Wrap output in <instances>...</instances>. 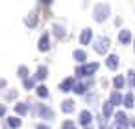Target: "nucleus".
I'll list each match as a JSON object with an SVG mask.
<instances>
[{
	"label": "nucleus",
	"mask_w": 135,
	"mask_h": 129,
	"mask_svg": "<svg viewBox=\"0 0 135 129\" xmlns=\"http://www.w3.org/2000/svg\"><path fill=\"white\" fill-rule=\"evenodd\" d=\"M107 11H109V6H105V4H104V6L98 4V6H96V11H94V13H96L94 19H96V20H104V19L107 17V15H105Z\"/></svg>",
	"instance_id": "obj_1"
},
{
	"label": "nucleus",
	"mask_w": 135,
	"mask_h": 129,
	"mask_svg": "<svg viewBox=\"0 0 135 129\" xmlns=\"http://www.w3.org/2000/svg\"><path fill=\"white\" fill-rule=\"evenodd\" d=\"M94 48H96L98 54H105L107 48H109V39H105V37H104V39H98V43H96Z\"/></svg>",
	"instance_id": "obj_2"
},
{
	"label": "nucleus",
	"mask_w": 135,
	"mask_h": 129,
	"mask_svg": "<svg viewBox=\"0 0 135 129\" xmlns=\"http://www.w3.org/2000/svg\"><path fill=\"white\" fill-rule=\"evenodd\" d=\"M93 39V30H89V28H85L83 32H81V37H80V43L81 44H89V41Z\"/></svg>",
	"instance_id": "obj_3"
},
{
	"label": "nucleus",
	"mask_w": 135,
	"mask_h": 129,
	"mask_svg": "<svg viewBox=\"0 0 135 129\" xmlns=\"http://www.w3.org/2000/svg\"><path fill=\"white\" fill-rule=\"evenodd\" d=\"M105 65L109 66V70H117L118 68V57L117 55H109L107 61H105Z\"/></svg>",
	"instance_id": "obj_4"
},
{
	"label": "nucleus",
	"mask_w": 135,
	"mask_h": 129,
	"mask_svg": "<svg viewBox=\"0 0 135 129\" xmlns=\"http://www.w3.org/2000/svg\"><path fill=\"white\" fill-rule=\"evenodd\" d=\"M50 48V44H48V35L45 33L41 39H39V50H43V52H46Z\"/></svg>",
	"instance_id": "obj_5"
},
{
	"label": "nucleus",
	"mask_w": 135,
	"mask_h": 129,
	"mask_svg": "<svg viewBox=\"0 0 135 129\" xmlns=\"http://www.w3.org/2000/svg\"><path fill=\"white\" fill-rule=\"evenodd\" d=\"M129 39H131V33H129V30H122V32H120V35H118V41H120L122 44H126Z\"/></svg>",
	"instance_id": "obj_6"
},
{
	"label": "nucleus",
	"mask_w": 135,
	"mask_h": 129,
	"mask_svg": "<svg viewBox=\"0 0 135 129\" xmlns=\"http://www.w3.org/2000/svg\"><path fill=\"white\" fill-rule=\"evenodd\" d=\"M72 85H74V81H72V78H67L61 85H59V89L63 90V92H67V90H70L72 89Z\"/></svg>",
	"instance_id": "obj_7"
},
{
	"label": "nucleus",
	"mask_w": 135,
	"mask_h": 129,
	"mask_svg": "<svg viewBox=\"0 0 135 129\" xmlns=\"http://www.w3.org/2000/svg\"><path fill=\"white\" fill-rule=\"evenodd\" d=\"M91 120H93V116H91V112H89V111H83V112L80 114V122H81L83 125H87Z\"/></svg>",
	"instance_id": "obj_8"
},
{
	"label": "nucleus",
	"mask_w": 135,
	"mask_h": 129,
	"mask_svg": "<svg viewBox=\"0 0 135 129\" xmlns=\"http://www.w3.org/2000/svg\"><path fill=\"white\" fill-rule=\"evenodd\" d=\"M61 109H63L65 112L74 111V101H72V100H65V101H63V105H61Z\"/></svg>",
	"instance_id": "obj_9"
},
{
	"label": "nucleus",
	"mask_w": 135,
	"mask_h": 129,
	"mask_svg": "<svg viewBox=\"0 0 135 129\" xmlns=\"http://www.w3.org/2000/svg\"><path fill=\"white\" fill-rule=\"evenodd\" d=\"M26 24H28L30 28H33V26L37 24V15H35V13H30V17H26Z\"/></svg>",
	"instance_id": "obj_10"
},
{
	"label": "nucleus",
	"mask_w": 135,
	"mask_h": 129,
	"mask_svg": "<svg viewBox=\"0 0 135 129\" xmlns=\"http://www.w3.org/2000/svg\"><path fill=\"white\" fill-rule=\"evenodd\" d=\"M96 70H98V63H91V65L85 66V76H91V74L96 72Z\"/></svg>",
	"instance_id": "obj_11"
},
{
	"label": "nucleus",
	"mask_w": 135,
	"mask_h": 129,
	"mask_svg": "<svg viewBox=\"0 0 135 129\" xmlns=\"http://www.w3.org/2000/svg\"><path fill=\"white\" fill-rule=\"evenodd\" d=\"M48 76V68L46 66H39L37 68V79H45Z\"/></svg>",
	"instance_id": "obj_12"
},
{
	"label": "nucleus",
	"mask_w": 135,
	"mask_h": 129,
	"mask_svg": "<svg viewBox=\"0 0 135 129\" xmlns=\"http://www.w3.org/2000/svg\"><path fill=\"white\" fill-rule=\"evenodd\" d=\"M74 57H76L78 61H85V59H87V54H85L83 50H76V52H74Z\"/></svg>",
	"instance_id": "obj_13"
},
{
	"label": "nucleus",
	"mask_w": 135,
	"mask_h": 129,
	"mask_svg": "<svg viewBox=\"0 0 135 129\" xmlns=\"http://www.w3.org/2000/svg\"><path fill=\"white\" fill-rule=\"evenodd\" d=\"M124 105L126 107H133V94H126L124 96Z\"/></svg>",
	"instance_id": "obj_14"
},
{
	"label": "nucleus",
	"mask_w": 135,
	"mask_h": 129,
	"mask_svg": "<svg viewBox=\"0 0 135 129\" xmlns=\"http://www.w3.org/2000/svg\"><path fill=\"white\" fill-rule=\"evenodd\" d=\"M37 94H39L41 98H46V96H48V90H46V87H45V85L37 87Z\"/></svg>",
	"instance_id": "obj_15"
},
{
	"label": "nucleus",
	"mask_w": 135,
	"mask_h": 129,
	"mask_svg": "<svg viewBox=\"0 0 135 129\" xmlns=\"http://www.w3.org/2000/svg\"><path fill=\"white\" fill-rule=\"evenodd\" d=\"M120 100H122V98H120V94H118V92H113V94H111V103H113V105H118V103H120Z\"/></svg>",
	"instance_id": "obj_16"
},
{
	"label": "nucleus",
	"mask_w": 135,
	"mask_h": 129,
	"mask_svg": "<svg viewBox=\"0 0 135 129\" xmlns=\"http://www.w3.org/2000/svg\"><path fill=\"white\" fill-rule=\"evenodd\" d=\"M8 123H9V127H19V125H21V120H19V118H9Z\"/></svg>",
	"instance_id": "obj_17"
},
{
	"label": "nucleus",
	"mask_w": 135,
	"mask_h": 129,
	"mask_svg": "<svg viewBox=\"0 0 135 129\" xmlns=\"http://www.w3.org/2000/svg\"><path fill=\"white\" fill-rule=\"evenodd\" d=\"M54 32H56V35H57L59 39H61V37L65 35V30H63L61 26H54Z\"/></svg>",
	"instance_id": "obj_18"
},
{
	"label": "nucleus",
	"mask_w": 135,
	"mask_h": 129,
	"mask_svg": "<svg viewBox=\"0 0 135 129\" xmlns=\"http://www.w3.org/2000/svg\"><path fill=\"white\" fill-rule=\"evenodd\" d=\"M113 83H115V87H118V89H120V87L124 85V79L118 76V78H115V81H113Z\"/></svg>",
	"instance_id": "obj_19"
},
{
	"label": "nucleus",
	"mask_w": 135,
	"mask_h": 129,
	"mask_svg": "<svg viewBox=\"0 0 135 129\" xmlns=\"http://www.w3.org/2000/svg\"><path fill=\"white\" fill-rule=\"evenodd\" d=\"M15 111H17V112H26V111H28V107H26V105H22V103H19V105L15 107Z\"/></svg>",
	"instance_id": "obj_20"
},
{
	"label": "nucleus",
	"mask_w": 135,
	"mask_h": 129,
	"mask_svg": "<svg viewBox=\"0 0 135 129\" xmlns=\"http://www.w3.org/2000/svg\"><path fill=\"white\" fill-rule=\"evenodd\" d=\"M63 129H74V123L70 120H67V122H63Z\"/></svg>",
	"instance_id": "obj_21"
},
{
	"label": "nucleus",
	"mask_w": 135,
	"mask_h": 129,
	"mask_svg": "<svg viewBox=\"0 0 135 129\" xmlns=\"http://www.w3.org/2000/svg\"><path fill=\"white\" fill-rule=\"evenodd\" d=\"M26 74H30V72H28V68H26V66H21V68H19V76H22V78H24Z\"/></svg>",
	"instance_id": "obj_22"
},
{
	"label": "nucleus",
	"mask_w": 135,
	"mask_h": 129,
	"mask_svg": "<svg viewBox=\"0 0 135 129\" xmlns=\"http://www.w3.org/2000/svg\"><path fill=\"white\" fill-rule=\"evenodd\" d=\"M32 85H33V81H32V79H24V87H26V89H30Z\"/></svg>",
	"instance_id": "obj_23"
},
{
	"label": "nucleus",
	"mask_w": 135,
	"mask_h": 129,
	"mask_svg": "<svg viewBox=\"0 0 135 129\" xmlns=\"http://www.w3.org/2000/svg\"><path fill=\"white\" fill-rule=\"evenodd\" d=\"M37 129H48V127H46V125H39Z\"/></svg>",
	"instance_id": "obj_24"
},
{
	"label": "nucleus",
	"mask_w": 135,
	"mask_h": 129,
	"mask_svg": "<svg viewBox=\"0 0 135 129\" xmlns=\"http://www.w3.org/2000/svg\"><path fill=\"white\" fill-rule=\"evenodd\" d=\"M100 129H109V127H100Z\"/></svg>",
	"instance_id": "obj_25"
}]
</instances>
